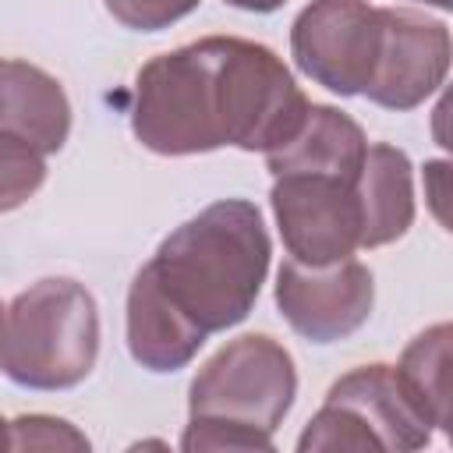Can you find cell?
Listing matches in <instances>:
<instances>
[{
  "instance_id": "obj_1",
  "label": "cell",
  "mask_w": 453,
  "mask_h": 453,
  "mask_svg": "<svg viewBox=\"0 0 453 453\" xmlns=\"http://www.w3.org/2000/svg\"><path fill=\"white\" fill-rule=\"evenodd\" d=\"M308 103L283 57L265 42L205 35L138 67L131 131L156 156H198L226 145L265 156L297 131Z\"/></svg>"
},
{
  "instance_id": "obj_2",
  "label": "cell",
  "mask_w": 453,
  "mask_h": 453,
  "mask_svg": "<svg viewBox=\"0 0 453 453\" xmlns=\"http://www.w3.org/2000/svg\"><path fill=\"white\" fill-rule=\"evenodd\" d=\"M269 234L248 198H219L170 230L142 265L159 297L198 333L241 326L269 273Z\"/></svg>"
},
{
  "instance_id": "obj_3",
  "label": "cell",
  "mask_w": 453,
  "mask_h": 453,
  "mask_svg": "<svg viewBox=\"0 0 453 453\" xmlns=\"http://www.w3.org/2000/svg\"><path fill=\"white\" fill-rule=\"evenodd\" d=\"M297 396L290 350L269 333H244L223 343L188 386L184 453L262 449L273 453V432Z\"/></svg>"
},
{
  "instance_id": "obj_4",
  "label": "cell",
  "mask_w": 453,
  "mask_h": 453,
  "mask_svg": "<svg viewBox=\"0 0 453 453\" xmlns=\"http://www.w3.org/2000/svg\"><path fill=\"white\" fill-rule=\"evenodd\" d=\"M99 357V308L85 283L46 276L21 290L4 319L0 368L11 382L60 393L85 382Z\"/></svg>"
},
{
  "instance_id": "obj_5",
  "label": "cell",
  "mask_w": 453,
  "mask_h": 453,
  "mask_svg": "<svg viewBox=\"0 0 453 453\" xmlns=\"http://www.w3.org/2000/svg\"><path fill=\"white\" fill-rule=\"evenodd\" d=\"M428 418L414 407L393 365H361L340 375L304 425L297 449H421Z\"/></svg>"
},
{
  "instance_id": "obj_6",
  "label": "cell",
  "mask_w": 453,
  "mask_h": 453,
  "mask_svg": "<svg viewBox=\"0 0 453 453\" xmlns=\"http://www.w3.org/2000/svg\"><path fill=\"white\" fill-rule=\"evenodd\" d=\"M269 205L287 248L301 265H333L361 248L357 177L329 170H290L273 177Z\"/></svg>"
},
{
  "instance_id": "obj_7",
  "label": "cell",
  "mask_w": 453,
  "mask_h": 453,
  "mask_svg": "<svg viewBox=\"0 0 453 453\" xmlns=\"http://www.w3.org/2000/svg\"><path fill=\"white\" fill-rule=\"evenodd\" d=\"M382 50V7L368 0H311L290 25L301 74L333 96H365Z\"/></svg>"
},
{
  "instance_id": "obj_8",
  "label": "cell",
  "mask_w": 453,
  "mask_h": 453,
  "mask_svg": "<svg viewBox=\"0 0 453 453\" xmlns=\"http://www.w3.org/2000/svg\"><path fill=\"white\" fill-rule=\"evenodd\" d=\"M276 308L308 343H336L357 333L375 304V280L354 255L333 265H301L287 258L276 273Z\"/></svg>"
},
{
  "instance_id": "obj_9",
  "label": "cell",
  "mask_w": 453,
  "mask_h": 453,
  "mask_svg": "<svg viewBox=\"0 0 453 453\" xmlns=\"http://www.w3.org/2000/svg\"><path fill=\"white\" fill-rule=\"evenodd\" d=\"M449 71V28L418 11L382 7V50L375 74L365 88L382 110H414L421 106Z\"/></svg>"
},
{
  "instance_id": "obj_10",
  "label": "cell",
  "mask_w": 453,
  "mask_h": 453,
  "mask_svg": "<svg viewBox=\"0 0 453 453\" xmlns=\"http://www.w3.org/2000/svg\"><path fill=\"white\" fill-rule=\"evenodd\" d=\"M0 131L25 138L42 156H53L64 149L71 134V103L64 85L28 64L4 57L0 60Z\"/></svg>"
},
{
  "instance_id": "obj_11",
  "label": "cell",
  "mask_w": 453,
  "mask_h": 453,
  "mask_svg": "<svg viewBox=\"0 0 453 453\" xmlns=\"http://www.w3.org/2000/svg\"><path fill=\"white\" fill-rule=\"evenodd\" d=\"M368 152V138L361 124L326 103H308L304 120L297 131L265 152L269 173H290V170H329L343 177H357Z\"/></svg>"
},
{
  "instance_id": "obj_12",
  "label": "cell",
  "mask_w": 453,
  "mask_h": 453,
  "mask_svg": "<svg viewBox=\"0 0 453 453\" xmlns=\"http://www.w3.org/2000/svg\"><path fill=\"white\" fill-rule=\"evenodd\" d=\"M403 149L389 142H368L357 198H361V248H382L400 241L414 223V173Z\"/></svg>"
},
{
  "instance_id": "obj_13",
  "label": "cell",
  "mask_w": 453,
  "mask_h": 453,
  "mask_svg": "<svg viewBox=\"0 0 453 453\" xmlns=\"http://www.w3.org/2000/svg\"><path fill=\"white\" fill-rule=\"evenodd\" d=\"M209 336L198 333L191 322H184L149 283V276L138 269L127 287V350L131 357L156 372H180L195 361Z\"/></svg>"
},
{
  "instance_id": "obj_14",
  "label": "cell",
  "mask_w": 453,
  "mask_h": 453,
  "mask_svg": "<svg viewBox=\"0 0 453 453\" xmlns=\"http://www.w3.org/2000/svg\"><path fill=\"white\" fill-rule=\"evenodd\" d=\"M449 336H453L449 322H435L425 333H418L403 347L400 361L393 365L414 407L439 432L453 428L449 425Z\"/></svg>"
},
{
  "instance_id": "obj_15",
  "label": "cell",
  "mask_w": 453,
  "mask_h": 453,
  "mask_svg": "<svg viewBox=\"0 0 453 453\" xmlns=\"http://www.w3.org/2000/svg\"><path fill=\"white\" fill-rule=\"evenodd\" d=\"M46 180V156L25 138L0 131V212L25 205Z\"/></svg>"
},
{
  "instance_id": "obj_16",
  "label": "cell",
  "mask_w": 453,
  "mask_h": 453,
  "mask_svg": "<svg viewBox=\"0 0 453 453\" xmlns=\"http://www.w3.org/2000/svg\"><path fill=\"white\" fill-rule=\"evenodd\" d=\"M7 449H88V439L64 418L21 414L11 421Z\"/></svg>"
},
{
  "instance_id": "obj_17",
  "label": "cell",
  "mask_w": 453,
  "mask_h": 453,
  "mask_svg": "<svg viewBox=\"0 0 453 453\" xmlns=\"http://www.w3.org/2000/svg\"><path fill=\"white\" fill-rule=\"evenodd\" d=\"M113 21L131 32H163L173 21L188 18L202 0H103Z\"/></svg>"
},
{
  "instance_id": "obj_18",
  "label": "cell",
  "mask_w": 453,
  "mask_h": 453,
  "mask_svg": "<svg viewBox=\"0 0 453 453\" xmlns=\"http://www.w3.org/2000/svg\"><path fill=\"white\" fill-rule=\"evenodd\" d=\"M237 11H251V14H269V11H280L287 0H223Z\"/></svg>"
},
{
  "instance_id": "obj_19",
  "label": "cell",
  "mask_w": 453,
  "mask_h": 453,
  "mask_svg": "<svg viewBox=\"0 0 453 453\" xmlns=\"http://www.w3.org/2000/svg\"><path fill=\"white\" fill-rule=\"evenodd\" d=\"M7 432H11V421L0 418V449H7Z\"/></svg>"
},
{
  "instance_id": "obj_20",
  "label": "cell",
  "mask_w": 453,
  "mask_h": 453,
  "mask_svg": "<svg viewBox=\"0 0 453 453\" xmlns=\"http://www.w3.org/2000/svg\"><path fill=\"white\" fill-rule=\"evenodd\" d=\"M418 4H428V7H439V11H449L453 0H418Z\"/></svg>"
},
{
  "instance_id": "obj_21",
  "label": "cell",
  "mask_w": 453,
  "mask_h": 453,
  "mask_svg": "<svg viewBox=\"0 0 453 453\" xmlns=\"http://www.w3.org/2000/svg\"><path fill=\"white\" fill-rule=\"evenodd\" d=\"M4 319H7V308L0 304V347H4Z\"/></svg>"
}]
</instances>
